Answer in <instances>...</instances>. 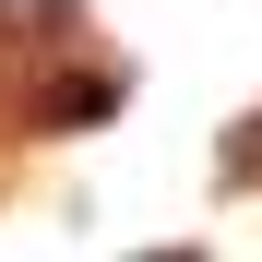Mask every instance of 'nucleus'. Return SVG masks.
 Instances as JSON below:
<instances>
[{"mask_svg": "<svg viewBox=\"0 0 262 262\" xmlns=\"http://www.w3.org/2000/svg\"><path fill=\"white\" fill-rule=\"evenodd\" d=\"M107 107H119L107 72H48V83H36V131H96Z\"/></svg>", "mask_w": 262, "mask_h": 262, "instance_id": "nucleus-1", "label": "nucleus"}, {"mask_svg": "<svg viewBox=\"0 0 262 262\" xmlns=\"http://www.w3.org/2000/svg\"><path fill=\"white\" fill-rule=\"evenodd\" d=\"M60 12H72V0H0V36H48Z\"/></svg>", "mask_w": 262, "mask_h": 262, "instance_id": "nucleus-2", "label": "nucleus"}, {"mask_svg": "<svg viewBox=\"0 0 262 262\" xmlns=\"http://www.w3.org/2000/svg\"><path fill=\"white\" fill-rule=\"evenodd\" d=\"M227 167H262V119H238V143H227Z\"/></svg>", "mask_w": 262, "mask_h": 262, "instance_id": "nucleus-3", "label": "nucleus"}, {"mask_svg": "<svg viewBox=\"0 0 262 262\" xmlns=\"http://www.w3.org/2000/svg\"><path fill=\"white\" fill-rule=\"evenodd\" d=\"M143 262H191V250H143Z\"/></svg>", "mask_w": 262, "mask_h": 262, "instance_id": "nucleus-4", "label": "nucleus"}]
</instances>
